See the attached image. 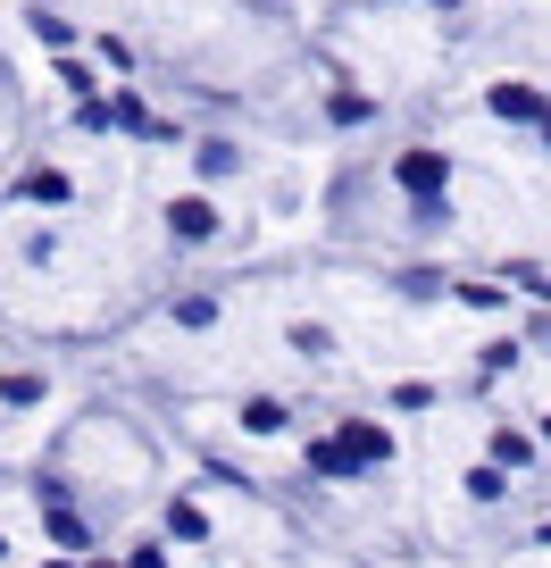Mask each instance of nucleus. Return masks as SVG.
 <instances>
[{
    "mask_svg": "<svg viewBox=\"0 0 551 568\" xmlns=\"http://www.w3.org/2000/svg\"><path fill=\"white\" fill-rule=\"evenodd\" d=\"M443 176H451V160H443V151H401V160H392V184H401L409 201L443 193Z\"/></svg>",
    "mask_w": 551,
    "mask_h": 568,
    "instance_id": "obj_1",
    "label": "nucleus"
},
{
    "mask_svg": "<svg viewBox=\"0 0 551 568\" xmlns=\"http://www.w3.org/2000/svg\"><path fill=\"white\" fill-rule=\"evenodd\" d=\"M217 226H226L217 201H167V234H176V243H210Z\"/></svg>",
    "mask_w": 551,
    "mask_h": 568,
    "instance_id": "obj_2",
    "label": "nucleus"
},
{
    "mask_svg": "<svg viewBox=\"0 0 551 568\" xmlns=\"http://www.w3.org/2000/svg\"><path fill=\"white\" fill-rule=\"evenodd\" d=\"M484 101H493V118H510V125H543V118H551V109H543V92H534V84H493Z\"/></svg>",
    "mask_w": 551,
    "mask_h": 568,
    "instance_id": "obj_3",
    "label": "nucleus"
},
{
    "mask_svg": "<svg viewBox=\"0 0 551 568\" xmlns=\"http://www.w3.org/2000/svg\"><path fill=\"white\" fill-rule=\"evenodd\" d=\"M309 468H318V477H351V468H368V460L335 435V444H309Z\"/></svg>",
    "mask_w": 551,
    "mask_h": 568,
    "instance_id": "obj_4",
    "label": "nucleus"
},
{
    "mask_svg": "<svg viewBox=\"0 0 551 568\" xmlns=\"http://www.w3.org/2000/svg\"><path fill=\"white\" fill-rule=\"evenodd\" d=\"M343 444H351L359 460L376 468V460H385V452H392V435H385V426H368V418H351V426H343Z\"/></svg>",
    "mask_w": 551,
    "mask_h": 568,
    "instance_id": "obj_5",
    "label": "nucleus"
},
{
    "mask_svg": "<svg viewBox=\"0 0 551 568\" xmlns=\"http://www.w3.org/2000/svg\"><path fill=\"white\" fill-rule=\"evenodd\" d=\"M51 544H59V551H92V527H84L75 510H59V501H51Z\"/></svg>",
    "mask_w": 551,
    "mask_h": 568,
    "instance_id": "obj_6",
    "label": "nucleus"
},
{
    "mask_svg": "<svg viewBox=\"0 0 551 568\" xmlns=\"http://www.w3.org/2000/svg\"><path fill=\"white\" fill-rule=\"evenodd\" d=\"M193 168H201V176H234V168H243V151H234V142H201Z\"/></svg>",
    "mask_w": 551,
    "mask_h": 568,
    "instance_id": "obj_7",
    "label": "nucleus"
},
{
    "mask_svg": "<svg viewBox=\"0 0 551 568\" xmlns=\"http://www.w3.org/2000/svg\"><path fill=\"white\" fill-rule=\"evenodd\" d=\"M243 426H251V435H285L293 409H285V402H251V409H243Z\"/></svg>",
    "mask_w": 551,
    "mask_h": 568,
    "instance_id": "obj_8",
    "label": "nucleus"
},
{
    "mask_svg": "<svg viewBox=\"0 0 551 568\" xmlns=\"http://www.w3.org/2000/svg\"><path fill=\"white\" fill-rule=\"evenodd\" d=\"M167 535H184V544H201V535H210V510H201V501H176V510H167Z\"/></svg>",
    "mask_w": 551,
    "mask_h": 568,
    "instance_id": "obj_9",
    "label": "nucleus"
},
{
    "mask_svg": "<svg viewBox=\"0 0 551 568\" xmlns=\"http://www.w3.org/2000/svg\"><path fill=\"white\" fill-rule=\"evenodd\" d=\"M326 118H335V125H368L376 101H359V92H335V101H326Z\"/></svg>",
    "mask_w": 551,
    "mask_h": 568,
    "instance_id": "obj_10",
    "label": "nucleus"
},
{
    "mask_svg": "<svg viewBox=\"0 0 551 568\" xmlns=\"http://www.w3.org/2000/svg\"><path fill=\"white\" fill-rule=\"evenodd\" d=\"M493 460H501V468H527V460H534V444L510 426V435H493Z\"/></svg>",
    "mask_w": 551,
    "mask_h": 568,
    "instance_id": "obj_11",
    "label": "nucleus"
},
{
    "mask_svg": "<svg viewBox=\"0 0 551 568\" xmlns=\"http://www.w3.org/2000/svg\"><path fill=\"white\" fill-rule=\"evenodd\" d=\"M118 125H134V134H167V125H160V118H151V109H143V101H134V92H125V101H118Z\"/></svg>",
    "mask_w": 551,
    "mask_h": 568,
    "instance_id": "obj_12",
    "label": "nucleus"
},
{
    "mask_svg": "<svg viewBox=\"0 0 551 568\" xmlns=\"http://www.w3.org/2000/svg\"><path fill=\"white\" fill-rule=\"evenodd\" d=\"M34 34H42V42H51V51H68V34H75V26H68V18H59V9H34Z\"/></svg>",
    "mask_w": 551,
    "mask_h": 568,
    "instance_id": "obj_13",
    "label": "nucleus"
},
{
    "mask_svg": "<svg viewBox=\"0 0 551 568\" xmlns=\"http://www.w3.org/2000/svg\"><path fill=\"white\" fill-rule=\"evenodd\" d=\"M25 193H34V201H51V210H59V201H68V176H59V168H42V176H25Z\"/></svg>",
    "mask_w": 551,
    "mask_h": 568,
    "instance_id": "obj_14",
    "label": "nucleus"
},
{
    "mask_svg": "<svg viewBox=\"0 0 551 568\" xmlns=\"http://www.w3.org/2000/svg\"><path fill=\"white\" fill-rule=\"evenodd\" d=\"M401 293H409V302H435V293H443V276H435V267H409Z\"/></svg>",
    "mask_w": 551,
    "mask_h": 568,
    "instance_id": "obj_15",
    "label": "nucleus"
},
{
    "mask_svg": "<svg viewBox=\"0 0 551 568\" xmlns=\"http://www.w3.org/2000/svg\"><path fill=\"white\" fill-rule=\"evenodd\" d=\"M293 352H309V359H326V352H335V335H326V326H293Z\"/></svg>",
    "mask_w": 551,
    "mask_h": 568,
    "instance_id": "obj_16",
    "label": "nucleus"
},
{
    "mask_svg": "<svg viewBox=\"0 0 551 568\" xmlns=\"http://www.w3.org/2000/svg\"><path fill=\"white\" fill-rule=\"evenodd\" d=\"M468 494H477V501H501V460H493V468H468Z\"/></svg>",
    "mask_w": 551,
    "mask_h": 568,
    "instance_id": "obj_17",
    "label": "nucleus"
},
{
    "mask_svg": "<svg viewBox=\"0 0 551 568\" xmlns=\"http://www.w3.org/2000/svg\"><path fill=\"white\" fill-rule=\"evenodd\" d=\"M176 326H217V302H201V293H193V302H176Z\"/></svg>",
    "mask_w": 551,
    "mask_h": 568,
    "instance_id": "obj_18",
    "label": "nucleus"
},
{
    "mask_svg": "<svg viewBox=\"0 0 551 568\" xmlns=\"http://www.w3.org/2000/svg\"><path fill=\"white\" fill-rule=\"evenodd\" d=\"M460 302H468V310H501L510 293H501V284H460Z\"/></svg>",
    "mask_w": 551,
    "mask_h": 568,
    "instance_id": "obj_19",
    "label": "nucleus"
},
{
    "mask_svg": "<svg viewBox=\"0 0 551 568\" xmlns=\"http://www.w3.org/2000/svg\"><path fill=\"white\" fill-rule=\"evenodd\" d=\"M534 343H543V352H551V318H534Z\"/></svg>",
    "mask_w": 551,
    "mask_h": 568,
    "instance_id": "obj_20",
    "label": "nucleus"
},
{
    "mask_svg": "<svg viewBox=\"0 0 551 568\" xmlns=\"http://www.w3.org/2000/svg\"><path fill=\"white\" fill-rule=\"evenodd\" d=\"M543 151H551V118H543Z\"/></svg>",
    "mask_w": 551,
    "mask_h": 568,
    "instance_id": "obj_21",
    "label": "nucleus"
},
{
    "mask_svg": "<svg viewBox=\"0 0 551 568\" xmlns=\"http://www.w3.org/2000/svg\"><path fill=\"white\" fill-rule=\"evenodd\" d=\"M543 435H551V418H543Z\"/></svg>",
    "mask_w": 551,
    "mask_h": 568,
    "instance_id": "obj_22",
    "label": "nucleus"
}]
</instances>
